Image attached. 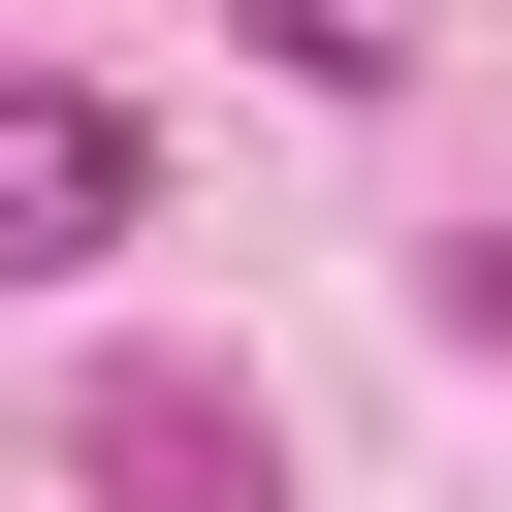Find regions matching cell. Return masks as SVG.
Returning <instances> with one entry per match:
<instances>
[{
    "label": "cell",
    "mask_w": 512,
    "mask_h": 512,
    "mask_svg": "<svg viewBox=\"0 0 512 512\" xmlns=\"http://www.w3.org/2000/svg\"><path fill=\"white\" fill-rule=\"evenodd\" d=\"M160 160H128V96H0V256H96Z\"/></svg>",
    "instance_id": "cell-1"
},
{
    "label": "cell",
    "mask_w": 512,
    "mask_h": 512,
    "mask_svg": "<svg viewBox=\"0 0 512 512\" xmlns=\"http://www.w3.org/2000/svg\"><path fill=\"white\" fill-rule=\"evenodd\" d=\"M64 448H96V480H160V512H256V416H224V384H96Z\"/></svg>",
    "instance_id": "cell-2"
},
{
    "label": "cell",
    "mask_w": 512,
    "mask_h": 512,
    "mask_svg": "<svg viewBox=\"0 0 512 512\" xmlns=\"http://www.w3.org/2000/svg\"><path fill=\"white\" fill-rule=\"evenodd\" d=\"M448 320H480V352H512V224H480V256H448Z\"/></svg>",
    "instance_id": "cell-3"
}]
</instances>
